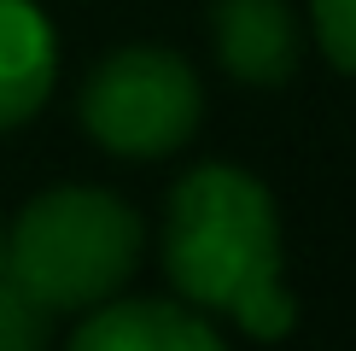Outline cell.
I'll return each instance as SVG.
<instances>
[{"mask_svg": "<svg viewBox=\"0 0 356 351\" xmlns=\"http://www.w3.org/2000/svg\"><path fill=\"white\" fill-rule=\"evenodd\" d=\"M170 287L193 311L228 316L251 340H286L298 328V292L286 287L280 205L245 164H193L164 199L158 240Z\"/></svg>", "mask_w": 356, "mask_h": 351, "instance_id": "cell-1", "label": "cell"}, {"mask_svg": "<svg viewBox=\"0 0 356 351\" xmlns=\"http://www.w3.org/2000/svg\"><path fill=\"white\" fill-rule=\"evenodd\" d=\"M146 223L123 194L99 182H53L0 234V275L53 316L94 311L135 281Z\"/></svg>", "mask_w": 356, "mask_h": 351, "instance_id": "cell-2", "label": "cell"}, {"mask_svg": "<svg viewBox=\"0 0 356 351\" xmlns=\"http://www.w3.org/2000/svg\"><path fill=\"white\" fill-rule=\"evenodd\" d=\"M82 135L111 158L152 164L170 158L199 135L204 123V82L175 47L158 41H129L94 58L76 94Z\"/></svg>", "mask_w": 356, "mask_h": 351, "instance_id": "cell-3", "label": "cell"}, {"mask_svg": "<svg viewBox=\"0 0 356 351\" xmlns=\"http://www.w3.org/2000/svg\"><path fill=\"white\" fill-rule=\"evenodd\" d=\"M211 53L245 88H286L304 58V24L292 0H211Z\"/></svg>", "mask_w": 356, "mask_h": 351, "instance_id": "cell-4", "label": "cell"}, {"mask_svg": "<svg viewBox=\"0 0 356 351\" xmlns=\"http://www.w3.org/2000/svg\"><path fill=\"white\" fill-rule=\"evenodd\" d=\"M70 351H228V340L187 299H129V292H117V299L82 311Z\"/></svg>", "mask_w": 356, "mask_h": 351, "instance_id": "cell-5", "label": "cell"}, {"mask_svg": "<svg viewBox=\"0 0 356 351\" xmlns=\"http://www.w3.org/2000/svg\"><path fill=\"white\" fill-rule=\"evenodd\" d=\"M58 88V29L35 0H0V135L24 129Z\"/></svg>", "mask_w": 356, "mask_h": 351, "instance_id": "cell-6", "label": "cell"}, {"mask_svg": "<svg viewBox=\"0 0 356 351\" xmlns=\"http://www.w3.org/2000/svg\"><path fill=\"white\" fill-rule=\"evenodd\" d=\"M53 345V311H41L29 292H18L0 275V351H47Z\"/></svg>", "mask_w": 356, "mask_h": 351, "instance_id": "cell-7", "label": "cell"}, {"mask_svg": "<svg viewBox=\"0 0 356 351\" xmlns=\"http://www.w3.org/2000/svg\"><path fill=\"white\" fill-rule=\"evenodd\" d=\"M309 29L333 70L356 77V0H309Z\"/></svg>", "mask_w": 356, "mask_h": 351, "instance_id": "cell-8", "label": "cell"}, {"mask_svg": "<svg viewBox=\"0 0 356 351\" xmlns=\"http://www.w3.org/2000/svg\"><path fill=\"white\" fill-rule=\"evenodd\" d=\"M0 234H6V217H0Z\"/></svg>", "mask_w": 356, "mask_h": 351, "instance_id": "cell-9", "label": "cell"}]
</instances>
